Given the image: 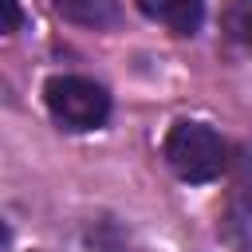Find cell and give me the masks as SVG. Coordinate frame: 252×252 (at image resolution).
Wrapping results in <instances>:
<instances>
[{"mask_svg":"<svg viewBox=\"0 0 252 252\" xmlns=\"http://www.w3.org/2000/svg\"><path fill=\"white\" fill-rule=\"evenodd\" d=\"M165 161L181 181H213L224 169V142L205 122H177L165 134Z\"/></svg>","mask_w":252,"mask_h":252,"instance_id":"6da1fadb","label":"cell"},{"mask_svg":"<svg viewBox=\"0 0 252 252\" xmlns=\"http://www.w3.org/2000/svg\"><path fill=\"white\" fill-rule=\"evenodd\" d=\"M8 248H12V228L0 220V252H8Z\"/></svg>","mask_w":252,"mask_h":252,"instance_id":"8992f818","label":"cell"},{"mask_svg":"<svg viewBox=\"0 0 252 252\" xmlns=\"http://www.w3.org/2000/svg\"><path fill=\"white\" fill-rule=\"evenodd\" d=\"M20 24H24V12H20V4H16V0H0V35L16 32Z\"/></svg>","mask_w":252,"mask_h":252,"instance_id":"5b68a950","label":"cell"},{"mask_svg":"<svg viewBox=\"0 0 252 252\" xmlns=\"http://www.w3.org/2000/svg\"><path fill=\"white\" fill-rule=\"evenodd\" d=\"M59 16L83 28H106L118 20V0H55Z\"/></svg>","mask_w":252,"mask_h":252,"instance_id":"277c9868","label":"cell"},{"mask_svg":"<svg viewBox=\"0 0 252 252\" xmlns=\"http://www.w3.org/2000/svg\"><path fill=\"white\" fill-rule=\"evenodd\" d=\"M138 8L177 35H193L205 20V0H138Z\"/></svg>","mask_w":252,"mask_h":252,"instance_id":"3957f363","label":"cell"},{"mask_svg":"<svg viewBox=\"0 0 252 252\" xmlns=\"http://www.w3.org/2000/svg\"><path fill=\"white\" fill-rule=\"evenodd\" d=\"M47 110L63 130H98L110 114V94L83 75H55L43 87Z\"/></svg>","mask_w":252,"mask_h":252,"instance_id":"7a4b0ae2","label":"cell"}]
</instances>
